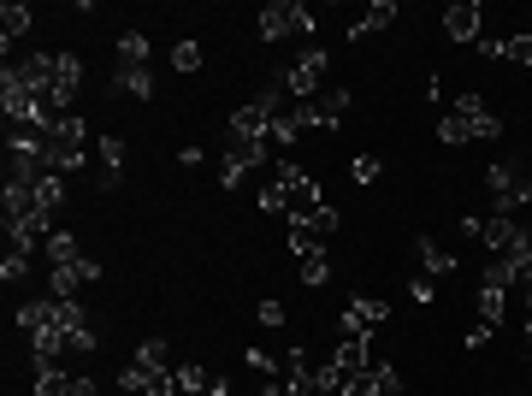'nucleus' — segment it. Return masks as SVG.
<instances>
[{
	"label": "nucleus",
	"instance_id": "8",
	"mask_svg": "<svg viewBox=\"0 0 532 396\" xmlns=\"http://www.w3.org/2000/svg\"><path fill=\"white\" fill-rule=\"evenodd\" d=\"M95 278H101V261H89V255L71 266H48V296L54 302H77V290H89Z\"/></svg>",
	"mask_w": 532,
	"mask_h": 396
},
{
	"label": "nucleus",
	"instance_id": "18",
	"mask_svg": "<svg viewBox=\"0 0 532 396\" xmlns=\"http://www.w3.org/2000/svg\"><path fill=\"white\" fill-rule=\"evenodd\" d=\"M30 391L36 396H66L71 373H60V361H30Z\"/></svg>",
	"mask_w": 532,
	"mask_h": 396
},
{
	"label": "nucleus",
	"instance_id": "11",
	"mask_svg": "<svg viewBox=\"0 0 532 396\" xmlns=\"http://www.w3.org/2000/svg\"><path fill=\"white\" fill-rule=\"evenodd\" d=\"M266 154H272V148H243V142H225V154H219V190H237L249 166H266Z\"/></svg>",
	"mask_w": 532,
	"mask_h": 396
},
{
	"label": "nucleus",
	"instance_id": "33",
	"mask_svg": "<svg viewBox=\"0 0 532 396\" xmlns=\"http://www.w3.org/2000/svg\"><path fill=\"white\" fill-rule=\"evenodd\" d=\"M503 60H515V66H532V36H503Z\"/></svg>",
	"mask_w": 532,
	"mask_h": 396
},
{
	"label": "nucleus",
	"instance_id": "39",
	"mask_svg": "<svg viewBox=\"0 0 532 396\" xmlns=\"http://www.w3.org/2000/svg\"><path fill=\"white\" fill-rule=\"evenodd\" d=\"M225 391H231V385H225V373H219V379H213L207 391H190V396H225Z\"/></svg>",
	"mask_w": 532,
	"mask_h": 396
},
{
	"label": "nucleus",
	"instance_id": "22",
	"mask_svg": "<svg viewBox=\"0 0 532 396\" xmlns=\"http://www.w3.org/2000/svg\"><path fill=\"white\" fill-rule=\"evenodd\" d=\"M113 66H148V36H142V30H125V36H119Z\"/></svg>",
	"mask_w": 532,
	"mask_h": 396
},
{
	"label": "nucleus",
	"instance_id": "19",
	"mask_svg": "<svg viewBox=\"0 0 532 396\" xmlns=\"http://www.w3.org/2000/svg\"><path fill=\"white\" fill-rule=\"evenodd\" d=\"M414 255L426 266V278H450V272H456V255L438 249V237H414Z\"/></svg>",
	"mask_w": 532,
	"mask_h": 396
},
{
	"label": "nucleus",
	"instance_id": "17",
	"mask_svg": "<svg viewBox=\"0 0 532 396\" xmlns=\"http://www.w3.org/2000/svg\"><path fill=\"white\" fill-rule=\"evenodd\" d=\"M473 302H479V326H503V314H509V290H503V284H485V278H479V296H473Z\"/></svg>",
	"mask_w": 532,
	"mask_h": 396
},
{
	"label": "nucleus",
	"instance_id": "5",
	"mask_svg": "<svg viewBox=\"0 0 532 396\" xmlns=\"http://www.w3.org/2000/svg\"><path fill=\"white\" fill-rule=\"evenodd\" d=\"M326 66H332V60H326V48H308L296 66L278 71V77H284V89H290V101H314V95L326 89Z\"/></svg>",
	"mask_w": 532,
	"mask_h": 396
},
{
	"label": "nucleus",
	"instance_id": "31",
	"mask_svg": "<svg viewBox=\"0 0 532 396\" xmlns=\"http://www.w3.org/2000/svg\"><path fill=\"white\" fill-rule=\"evenodd\" d=\"M326 278H332V261H326V255H302V284H308V290H320Z\"/></svg>",
	"mask_w": 532,
	"mask_h": 396
},
{
	"label": "nucleus",
	"instance_id": "38",
	"mask_svg": "<svg viewBox=\"0 0 532 396\" xmlns=\"http://www.w3.org/2000/svg\"><path fill=\"white\" fill-rule=\"evenodd\" d=\"M66 396H101V385H95V379H83V373H71V391Z\"/></svg>",
	"mask_w": 532,
	"mask_h": 396
},
{
	"label": "nucleus",
	"instance_id": "32",
	"mask_svg": "<svg viewBox=\"0 0 532 396\" xmlns=\"http://www.w3.org/2000/svg\"><path fill=\"white\" fill-rule=\"evenodd\" d=\"M349 178L355 184H379V154H355L349 160Z\"/></svg>",
	"mask_w": 532,
	"mask_h": 396
},
{
	"label": "nucleus",
	"instance_id": "21",
	"mask_svg": "<svg viewBox=\"0 0 532 396\" xmlns=\"http://www.w3.org/2000/svg\"><path fill=\"white\" fill-rule=\"evenodd\" d=\"M36 207H42L48 219H60V207H66V172H48V178L36 184Z\"/></svg>",
	"mask_w": 532,
	"mask_h": 396
},
{
	"label": "nucleus",
	"instance_id": "29",
	"mask_svg": "<svg viewBox=\"0 0 532 396\" xmlns=\"http://www.w3.org/2000/svg\"><path fill=\"white\" fill-rule=\"evenodd\" d=\"M343 396H379V361H373V367H361V373H349Z\"/></svg>",
	"mask_w": 532,
	"mask_h": 396
},
{
	"label": "nucleus",
	"instance_id": "16",
	"mask_svg": "<svg viewBox=\"0 0 532 396\" xmlns=\"http://www.w3.org/2000/svg\"><path fill=\"white\" fill-rule=\"evenodd\" d=\"M479 18H485L479 0H456V6L444 12V36H450V42H479Z\"/></svg>",
	"mask_w": 532,
	"mask_h": 396
},
{
	"label": "nucleus",
	"instance_id": "15",
	"mask_svg": "<svg viewBox=\"0 0 532 396\" xmlns=\"http://www.w3.org/2000/svg\"><path fill=\"white\" fill-rule=\"evenodd\" d=\"M107 89H113V95H131V101H154V71L148 66H113Z\"/></svg>",
	"mask_w": 532,
	"mask_h": 396
},
{
	"label": "nucleus",
	"instance_id": "30",
	"mask_svg": "<svg viewBox=\"0 0 532 396\" xmlns=\"http://www.w3.org/2000/svg\"><path fill=\"white\" fill-rule=\"evenodd\" d=\"M172 71H184V77H190V71H201V42H190V36H184V42L172 48Z\"/></svg>",
	"mask_w": 532,
	"mask_h": 396
},
{
	"label": "nucleus",
	"instance_id": "26",
	"mask_svg": "<svg viewBox=\"0 0 532 396\" xmlns=\"http://www.w3.org/2000/svg\"><path fill=\"white\" fill-rule=\"evenodd\" d=\"M438 142H444V148H462V142H473L462 113H438Z\"/></svg>",
	"mask_w": 532,
	"mask_h": 396
},
{
	"label": "nucleus",
	"instance_id": "20",
	"mask_svg": "<svg viewBox=\"0 0 532 396\" xmlns=\"http://www.w3.org/2000/svg\"><path fill=\"white\" fill-rule=\"evenodd\" d=\"M0 24H6V54H12V42H18V36H30L36 12H30L24 0H6V6H0ZM6 66H12V60H6Z\"/></svg>",
	"mask_w": 532,
	"mask_h": 396
},
{
	"label": "nucleus",
	"instance_id": "6",
	"mask_svg": "<svg viewBox=\"0 0 532 396\" xmlns=\"http://www.w3.org/2000/svg\"><path fill=\"white\" fill-rule=\"evenodd\" d=\"M385 320H391L385 302H373V296H349V302H343V320H337V337H373Z\"/></svg>",
	"mask_w": 532,
	"mask_h": 396
},
{
	"label": "nucleus",
	"instance_id": "35",
	"mask_svg": "<svg viewBox=\"0 0 532 396\" xmlns=\"http://www.w3.org/2000/svg\"><path fill=\"white\" fill-rule=\"evenodd\" d=\"M379 396H402V373L385 367V361H379Z\"/></svg>",
	"mask_w": 532,
	"mask_h": 396
},
{
	"label": "nucleus",
	"instance_id": "28",
	"mask_svg": "<svg viewBox=\"0 0 532 396\" xmlns=\"http://www.w3.org/2000/svg\"><path fill=\"white\" fill-rule=\"evenodd\" d=\"M24 272H30V249H18V243H6V261H0V278H6V284H18Z\"/></svg>",
	"mask_w": 532,
	"mask_h": 396
},
{
	"label": "nucleus",
	"instance_id": "4",
	"mask_svg": "<svg viewBox=\"0 0 532 396\" xmlns=\"http://www.w3.org/2000/svg\"><path fill=\"white\" fill-rule=\"evenodd\" d=\"M314 24H320V18H314L302 0H266L255 30H261V42H284L290 30H314Z\"/></svg>",
	"mask_w": 532,
	"mask_h": 396
},
{
	"label": "nucleus",
	"instance_id": "24",
	"mask_svg": "<svg viewBox=\"0 0 532 396\" xmlns=\"http://www.w3.org/2000/svg\"><path fill=\"white\" fill-rule=\"evenodd\" d=\"M284 237H290V255H326V237L314 225H290Z\"/></svg>",
	"mask_w": 532,
	"mask_h": 396
},
{
	"label": "nucleus",
	"instance_id": "37",
	"mask_svg": "<svg viewBox=\"0 0 532 396\" xmlns=\"http://www.w3.org/2000/svg\"><path fill=\"white\" fill-rule=\"evenodd\" d=\"M261 207H266V213H284V190H278V184H266V190H261Z\"/></svg>",
	"mask_w": 532,
	"mask_h": 396
},
{
	"label": "nucleus",
	"instance_id": "27",
	"mask_svg": "<svg viewBox=\"0 0 532 396\" xmlns=\"http://www.w3.org/2000/svg\"><path fill=\"white\" fill-rule=\"evenodd\" d=\"M136 361L142 367H172V343L166 337H148V343H136Z\"/></svg>",
	"mask_w": 532,
	"mask_h": 396
},
{
	"label": "nucleus",
	"instance_id": "25",
	"mask_svg": "<svg viewBox=\"0 0 532 396\" xmlns=\"http://www.w3.org/2000/svg\"><path fill=\"white\" fill-rule=\"evenodd\" d=\"M213 379H219L213 367H201V361H184V367H178V396H190V391H207Z\"/></svg>",
	"mask_w": 532,
	"mask_h": 396
},
{
	"label": "nucleus",
	"instance_id": "14",
	"mask_svg": "<svg viewBox=\"0 0 532 396\" xmlns=\"http://www.w3.org/2000/svg\"><path fill=\"white\" fill-rule=\"evenodd\" d=\"M125 136H101L95 142V160H101V190H119L125 184Z\"/></svg>",
	"mask_w": 532,
	"mask_h": 396
},
{
	"label": "nucleus",
	"instance_id": "3",
	"mask_svg": "<svg viewBox=\"0 0 532 396\" xmlns=\"http://www.w3.org/2000/svg\"><path fill=\"white\" fill-rule=\"evenodd\" d=\"M48 166L54 172H77L83 166V113H60L48 131Z\"/></svg>",
	"mask_w": 532,
	"mask_h": 396
},
{
	"label": "nucleus",
	"instance_id": "1",
	"mask_svg": "<svg viewBox=\"0 0 532 396\" xmlns=\"http://www.w3.org/2000/svg\"><path fill=\"white\" fill-rule=\"evenodd\" d=\"M485 184H491V213H515L521 219L532 207V172L521 160H491Z\"/></svg>",
	"mask_w": 532,
	"mask_h": 396
},
{
	"label": "nucleus",
	"instance_id": "36",
	"mask_svg": "<svg viewBox=\"0 0 532 396\" xmlns=\"http://www.w3.org/2000/svg\"><path fill=\"white\" fill-rule=\"evenodd\" d=\"M255 320H261L266 331H278V326H284V308H278V302H261V308H255Z\"/></svg>",
	"mask_w": 532,
	"mask_h": 396
},
{
	"label": "nucleus",
	"instance_id": "7",
	"mask_svg": "<svg viewBox=\"0 0 532 396\" xmlns=\"http://www.w3.org/2000/svg\"><path fill=\"white\" fill-rule=\"evenodd\" d=\"M119 391H131V396H178V367H142V361H131V367L119 373Z\"/></svg>",
	"mask_w": 532,
	"mask_h": 396
},
{
	"label": "nucleus",
	"instance_id": "40",
	"mask_svg": "<svg viewBox=\"0 0 532 396\" xmlns=\"http://www.w3.org/2000/svg\"><path fill=\"white\" fill-rule=\"evenodd\" d=\"M527 343H532V314H527Z\"/></svg>",
	"mask_w": 532,
	"mask_h": 396
},
{
	"label": "nucleus",
	"instance_id": "12",
	"mask_svg": "<svg viewBox=\"0 0 532 396\" xmlns=\"http://www.w3.org/2000/svg\"><path fill=\"white\" fill-rule=\"evenodd\" d=\"M450 113H462V119H467V136H473V142H497V136H503V119H497L479 95H462Z\"/></svg>",
	"mask_w": 532,
	"mask_h": 396
},
{
	"label": "nucleus",
	"instance_id": "13",
	"mask_svg": "<svg viewBox=\"0 0 532 396\" xmlns=\"http://www.w3.org/2000/svg\"><path fill=\"white\" fill-rule=\"evenodd\" d=\"M397 24V0H373L349 30H343V42H367V36H379V30H391Z\"/></svg>",
	"mask_w": 532,
	"mask_h": 396
},
{
	"label": "nucleus",
	"instance_id": "34",
	"mask_svg": "<svg viewBox=\"0 0 532 396\" xmlns=\"http://www.w3.org/2000/svg\"><path fill=\"white\" fill-rule=\"evenodd\" d=\"M432 296H438V290H432V278H426V272H414V278H408V302H432Z\"/></svg>",
	"mask_w": 532,
	"mask_h": 396
},
{
	"label": "nucleus",
	"instance_id": "2",
	"mask_svg": "<svg viewBox=\"0 0 532 396\" xmlns=\"http://www.w3.org/2000/svg\"><path fill=\"white\" fill-rule=\"evenodd\" d=\"M272 184L284 190V219H290V225H308V219H320V213H326V201H320V184H314L308 172H296L290 160L278 166V178H272Z\"/></svg>",
	"mask_w": 532,
	"mask_h": 396
},
{
	"label": "nucleus",
	"instance_id": "23",
	"mask_svg": "<svg viewBox=\"0 0 532 396\" xmlns=\"http://www.w3.org/2000/svg\"><path fill=\"white\" fill-rule=\"evenodd\" d=\"M42 255H48V266H71V261H83V249H77V237H71L66 225H60V231L48 237V249H42Z\"/></svg>",
	"mask_w": 532,
	"mask_h": 396
},
{
	"label": "nucleus",
	"instance_id": "10",
	"mask_svg": "<svg viewBox=\"0 0 532 396\" xmlns=\"http://www.w3.org/2000/svg\"><path fill=\"white\" fill-rule=\"evenodd\" d=\"M77 89H83V60H77V54H54V89H48V113H71Z\"/></svg>",
	"mask_w": 532,
	"mask_h": 396
},
{
	"label": "nucleus",
	"instance_id": "9",
	"mask_svg": "<svg viewBox=\"0 0 532 396\" xmlns=\"http://www.w3.org/2000/svg\"><path fill=\"white\" fill-rule=\"evenodd\" d=\"M302 119H308V131H337L343 119H349V89H320L314 101H302Z\"/></svg>",
	"mask_w": 532,
	"mask_h": 396
}]
</instances>
